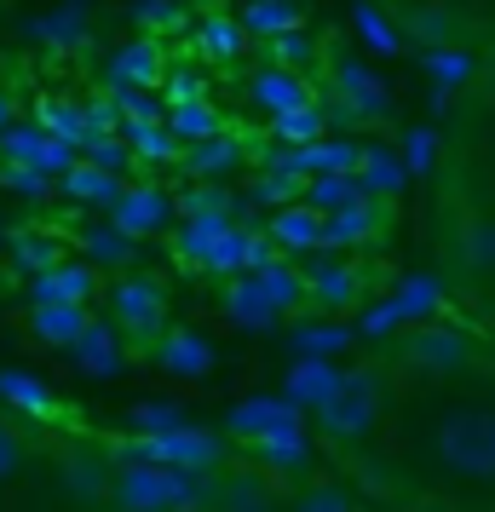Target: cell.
<instances>
[{"mask_svg": "<svg viewBox=\"0 0 495 512\" xmlns=\"http://www.w3.org/2000/svg\"><path fill=\"white\" fill-rule=\"evenodd\" d=\"M0 397H6L12 409H24V415H52V403H58V397H52L35 374H24V369L0 374Z\"/></svg>", "mask_w": 495, "mask_h": 512, "instance_id": "cell-28", "label": "cell"}, {"mask_svg": "<svg viewBox=\"0 0 495 512\" xmlns=\"http://www.w3.org/2000/svg\"><path fill=\"white\" fill-rule=\"evenodd\" d=\"M202 478L167 461H127L110 478V507L116 512H202Z\"/></svg>", "mask_w": 495, "mask_h": 512, "instance_id": "cell-2", "label": "cell"}, {"mask_svg": "<svg viewBox=\"0 0 495 512\" xmlns=\"http://www.w3.org/2000/svg\"><path fill=\"white\" fill-rule=\"evenodd\" d=\"M306 305V277H294L283 265H254V271H236L225 288V311L242 328H271L283 323L288 311Z\"/></svg>", "mask_w": 495, "mask_h": 512, "instance_id": "cell-3", "label": "cell"}, {"mask_svg": "<svg viewBox=\"0 0 495 512\" xmlns=\"http://www.w3.org/2000/svg\"><path fill=\"white\" fill-rule=\"evenodd\" d=\"M242 24H248V35H288V29H300V6L294 0H254L242 12Z\"/></svg>", "mask_w": 495, "mask_h": 512, "instance_id": "cell-33", "label": "cell"}, {"mask_svg": "<svg viewBox=\"0 0 495 512\" xmlns=\"http://www.w3.org/2000/svg\"><path fill=\"white\" fill-rule=\"evenodd\" d=\"M432 461L455 484H495V403H455L432 426Z\"/></svg>", "mask_w": 495, "mask_h": 512, "instance_id": "cell-1", "label": "cell"}, {"mask_svg": "<svg viewBox=\"0 0 495 512\" xmlns=\"http://www.w3.org/2000/svg\"><path fill=\"white\" fill-rule=\"evenodd\" d=\"M173 139H208V133H225V121H219V110H213L208 98H190V104H173V127H167Z\"/></svg>", "mask_w": 495, "mask_h": 512, "instance_id": "cell-31", "label": "cell"}, {"mask_svg": "<svg viewBox=\"0 0 495 512\" xmlns=\"http://www.w3.org/2000/svg\"><path fill=\"white\" fill-rule=\"evenodd\" d=\"M380 409H386V392H380V374L375 369H346L334 380V392L317 403V426L329 432V438L352 443L363 432H375Z\"/></svg>", "mask_w": 495, "mask_h": 512, "instance_id": "cell-6", "label": "cell"}, {"mask_svg": "<svg viewBox=\"0 0 495 512\" xmlns=\"http://www.w3.org/2000/svg\"><path fill=\"white\" fill-rule=\"evenodd\" d=\"M398 323H403V317H398V305H375V311L363 317V340H380L386 328H398Z\"/></svg>", "mask_w": 495, "mask_h": 512, "instance_id": "cell-49", "label": "cell"}, {"mask_svg": "<svg viewBox=\"0 0 495 512\" xmlns=\"http://www.w3.org/2000/svg\"><path fill=\"white\" fill-rule=\"evenodd\" d=\"M265 58H271V64H288V70H306V64H317V41H306L300 29L265 35Z\"/></svg>", "mask_w": 495, "mask_h": 512, "instance_id": "cell-36", "label": "cell"}, {"mask_svg": "<svg viewBox=\"0 0 495 512\" xmlns=\"http://www.w3.org/2000/svg\"><path fill=\"white\" fill-rule=\"evenodd\" d=\"M179 213H190V219H231V202H225V190H190L179 202Z\"/></svg>", "mask_w": 495, "mask_h": 512, "instance_id": "cell-45", "label": "cell"}, {"mask_svg": "<svg viewBox=\"0 0 495 512\" xmlns=\"http://www.w3.org/2000/svg\"><path fill=\"white\" fill-rule=\"evenodd\" d=\"M87 305H70V300H35L29 305V334L41 340V346H52V351H70L75 346V334L87 328Z\"/></svg>", "mask_w": 495, "mask_h": 512, "instance_id": "cell-16", "label": "cell"}, {"mask_svg": "<svg viewBox=\"0 0 495 512\" xmlns=\"http://www.w3.org/2000/svg\"><path fill=\"white\" fill-rule=\"evenodd\" d=\"M271 242L288 248V254H306V248H323V213L311 208L306 196L300 202H283L271 213Z\"/></svg>", "mask_w": 495, "mask_h": 512, "instance_id": "cell-18", "label": "cell"}, {"mask_svg": "<svg viewBox=\"0 0 495 512\" xmlns=\"http://www.w3.org/2000/svg\"><path fill=\"white\" fill-rule=\"evenodd\" d=\"M288 512H357V501L340 484H306L300 495H294Z\"/></svg>", "mask_w": 495, "mask_h": 512, "instance_id": "cell-38", "label": "cell"}, {"mask_svg": "<svg viewBox=\"0 0 495 512\" xmlns=\"http://www.w3.org/2000/svg\"><path fill=\"white\" fill-rule=\"evenodd\" d=\"M0 185L18 190V196H47L52 179L41 173V167H29V162H6V156H0Z\"/></svg>", "mask_w": 495, "mask_h": 512, "instance_id": "cell-43", "label": "cell"}, {"mask_svg": "<svg viewBox=\"0 0 495 512\" xmlns=\"http://www.w3.org/2000/svg\"><path fill=\"white\" fill-rule=\"evenodd\" d=\"M231 167H242V144H236L231 133H208V139H196V150L185 156L190 179H225Z\"/></svg>", "mask_w": 495, "mask_h": 512, "instance_id": "cell-22", "label": "cell"}, {"mask_svg": "<svg viewBox=\"0 0 495 512\" xmlns=\"http://www.w3.org/2000/svg\"><path fill=\"white\" fill-rule=\"evenodd\" d=\"M432 150H438V139H432L426 127H415L409 144H403V173H426V167H432Z\"/></svg>", "mask_w": 495, "mask_h": 512, "instance_id": "cell-48", "label": "cell"}, {"mask_svg": "<svg viewBox=\"0 0 495 512\" xmlns=\"http://www.w3.org/2000/svg\"><path fill=\"white\" fill-rule=\"evenodd\" d=\"M248 24L242 18H225V12H213L208 24H202V52H208L213 64H231V58H242L248 52Z\"/></svg>", "mask_w": 495, "mask_h": 512, "instance_id": "cell-24", "label": "cell"}, {"mask_svg": "<svg viewBox=\"0 0 495 512\" xmlns=\"http://www.w3.org/2000/svg\"><path fill=\"white\" fill-rule=\"evenodd\" d=\"M81 254H87V265H127L133 259V236H121L104 219V225H93V231L81 236Z\"/></svg>", "mask_w": 495, "mask_h": 512, "instance_id": "cell-32", "label": "cell"}, {"mask_svg": "<svg viewBox=\"0 0 495 512\" xmlns=\"http://www.w3.org/2000/svg\"><path fill=\"white\" fill-rule=\"evenodd\" d=\"M6 248H12V259H18L24 271H52V265L64 259V242H58L52 231H35V225L6 231Z\"/></svg>", "mask_w": 495, "mask_h": 512, "instance_id": "cell-23", "label": "cell"}, {"mask_svg": "<svg viewBox=\"0 0 495 512\" xmlns=\"http://www.w3.org/2000/svg\"><path fill=\"white\" fill-rule=\"evenodd\" d=\"M386 213H392V202L363 190L357 202H346V208L323 213V248H357V242L380 236V231H386Z\"/></svg>", "mask_w": 495, "mask_h": 512, "instance_id": "cell-11", "label": "cell"}, {"mask_svg": "<svg viewBox=\"0 0 495 512\" xmlns=\"http://www.w3.org/2000/svg\"><path fill=\"white\" fill-rule=\"evenodd\" d=\"M334 380H340V374H334L329 363H323V357H300V369L288 374V397L317 409V403H323V397L334 392Z\"/></svg>", "mask_w": 495, "mask_h": 512, "instance_id": "cell-29", "label": "cell"}, {"mask_svg": "<svg viewBox=\"0 0 495 512\" xmlns=\"http://www.w3.org/2000/svg\"><path fill=\"white\" fill-rule=\"evenodd\" d=\"M127 139H133V150H139V156H150V162L179 156V139H173V133H162L156 121H133V127H127Z\"/></svg>", "mask_w": 495, "mask_h": 512, "instance_id": "cell-40", "label": "cell"}, {"mask_svg": "<svg viewBox=\"0 0 495 512\" xmlns=\"http://www.w3.org/2000/svg\"><path fill=\"white\" fill-rule=\"evenodd\" d=\"M110 323H116V334L133 351H150L162 340V328L173 323L167 317V288L156 277H144V271L116 277L110 282Z\"/></svg>", "mask_w": 495, "mask_h": 512, "instance_id": "cell-5", "label": "cell"}, {"mask_svg": "<svg viewBox=\"0 0 495 512\" xmlns=\"http://www.w3.org/2000/svg\"><path fill=\"white\" fill-rule=\"evenodd\" d=\"M248 98H254V110L265 116H288V110H300V104H317V87H311L306 70H288V64H271L265 58L254 81H248Z\"/></svg>", "mask_w": 495, "mask_h": 512, "instance_id": "cell-9", "label": "cell"}, {"mask_svg": "<svg viewBox=\"0 0 495 512\" xmlns=\"http://www.w3.org/2000/svg\"><path fill=\"white\" fill-rule=\"evenodd\" d=\"M398 363L409 374H426V380H455V374H472L478 340L461 334L455 323H415L398 334Z\"/></svg>", "mask_w": 495, "mask_h": 512, "instance_id": "cell-4", "label": "cell"}, {"mask_svg": "<svg viewBox=\"0 0 495 512\" xmlns=\"http://www.w3.org/2000/svg\"><path fill=\"white\" fill-rule=\"evenodd\" d=\"M121 81V87H127V81H133V87H156V81H162V47H156V41H139V47H127L116 58V70H110Z\"/></svg>", "mask_w": 495, "mask_h": 512, "instance_id": "cell-30", "label": "cell"}, {"mask_svg": "<svg viewBox=\"0 0 495 512\" xmlns=\"http://www.w3.org/2000/svg\"><path fill=\"white\" fill-rule=\"evenodd\" d=\"M6 121H12V104H6V93H0V127H6Z\"/></svg>", "mask_w": 495, "mask_h": 512, "instance_id": "cell-51", "label": "cell"}, {"mask_svg": "<svg viewBox=\"0 0 495 512\" xmlns=\"http://www.w3.org/2000/svg\"><path fill=\"white\" fill-rule=\"evenodd\" d=\"M403 29H409L415 41H426V47H455V18H449V12H409Z\"/></svg>", "mask_w": 495, "mask_h": 512, "instance_id": "cell-39", "label": "cell"}, {"mask_svg": "<svg viewBox=\"0 0 495 512\" xmlns=\"http://www.w3.org/2000/svg\"><path fill=\"white\" fill-rule=\"evenodd\" d=\"M0 248H6V225H0Z\"/></svg>", "mask_w": 495, "mask_h": 512, "instance_id": "cell-52", "label": "cell"}, {"mask_svg": "<svg viewBox=\"0 0 495 512\" xmlns=\"http://www.w3.org/2000/svg\"><path fill=\"white\" fill-rule=\"evenodd\" d=\"M363 294V271L357 265H323L306 277V300H317V311H352Z\"/></svg>", "mask_w": 495, "mask_h": 512, "instance_id": "cell-20", "label": "cell"}, {"mask_svg": "<svg viewBox=\"0 0 495 512\" xmlns=\"http://www.w3.org/2000/svg\"><path fill=\"white\" fill-rule=\"evenodd\" d=\"M283 507V484L271 466H225L208 489H202V512H277Z\"/></svg>", "mask_w": 495, "mask_h": 512, "instance_id": "cell-7", "label": "cell"}, {"mask_svg": "<svg viewBox=\"0 0 495 512\" xmlns=\"http://www.w3.org/2000/svg\"><path fill=\"white\" fill-rule=\"evenodd\" d=\"M167 219H173V196L156 185H121V196L110 202V225L121 236H133V242L167 231Z\"/></svg>", "mask_w": 495, "mask_h": 512, "instance_id": "cell-10", "label": "cell"}, {"mask_svg": "<svg viewBox=\"0 0 495 512\" xmlns=\"http://www.w3.org/2000/svg\"><path fill=\"white\" fill-rule=\"evenodd\" d=\"M426 70L438 75L444 87H461V81L472 75V58L467 52H455V47H426Z\"/></svg>", "mask_w": 495, "mask_h": 512, "instance_id": "cell-44", "label": "cell"}, {"mask_svg": "<svg viewBox=\"0 0 495 512\" xmlns=\"http://www.w3.org/2000/svg\"><path fill=\"white\" fill-rule=\"evenodd\" d=\"M357 29L369 35V47H375V52H398V35L386 29V18H380L375 6H357Z\"/></svg>", "mask_w": 495, "mask_h": 512, "instance_id": "cell-46", "label": "cell"}, {"mask_svg": "<svg viewBox=\"0 0 495 512\" xmlns=\"http://www.w3.org/2000/svg\"><path fill=\"white\" fill-rule=\"evenodd\" d=\"M156 363H162L167 374H179V380H208L213 374V346L196 334V328H162V340H156Z\"/></svg>", "mask_w": 495, "mask_h": 512, "instance_id": "cell-15", "label": "cell"}, {"mask_svg": "<svg viewBox=\"0 0 495 512\" xmlns=\"http://www.w3.org/2000/svg\"><path fill=\"white\" fill-rule=\"evenodd\" d=\"M271 133L283 144H317L329 133V110H323V104H300V110H288V116H271Z\"/></svg>", "mask_w": 495, "mask_h": 512, "instance_id": "cell-26", "label": "cell"}, {"mask_svg": "<svg viewBox=\"0 0 495 512\" xmlns=\"http://www.w3.org/2000/svg\"><path fill=\"white\" fill-rule=\"evenodd\" d=\"M127 426H133L139 438H156V432H173V426H185V409H179V403H162V397H144V403H133Z\"/></svg>", "mask_w": 495, "mask_h": 512, "instance_id": "cell-35", "label": "cell"}, {"mask_svg": "<svg viewBox=\"0 0 495 512\" xmlns=\"http://www.w3.org/2000/svg\"><path fill=\"white\" fill-rule=\"evenodd\" d=\"M357 179H363L369 196H392V190L403 185V162H392L386 150H363V156H357Z\"/></svg>", "mask_w": 495, "mask_h": 512, "instance_id": "cell-34", "label": "cell"}, {"mask_svg": "<svg viewBox=\"0 0 495 512\" xmlns=\"http://www.w3.org/2000/svg\"><path fill=\"white\" fill-rule=\"evenodd\" d=\"M133 461H167V466H185L196 478H208L225 466V443L202 432V426H173V432H156V438H133Z\"/></svg>", "mask_w": 495, "mask_h": 512, "instance_id": "cell-8", "label": "cell"}, {"mask_svg": "<svg viewBox=\"0 0 495 512\" xmlns=\"http://www.w3.org/2000/svg\"><path fill=\"white\" fill-rule=\"evenodd\" d=\"M75 363H81V374H93V380H110V374H121V363H127V340L116 334V323L110 317H87V328L75 334Z\"/></svg>", "mask_w": 495, "mask_h": 512, "instance_id": "cell-14", "label": "cell"}, {"mask_svg": "<svg viewBox=\"0 0 495 512\" xmlns=\"http://www.w3.org/2000/svg\"><path fill=\"white\" fill-rule=\"evenodd\" d=\"M87 162H98V167H121V162H127V150H121V144H93V156H87Z\"/></svg>", "mask_w": 495, "mask_h": 512, "instance_id": "cell-50", "label": "cell"}, {"mask_svg": "<svg viewBox=\"0 0 495 512\" xmlns=\"http://www.w3.org/2000/svg\"><path fill=\"white\" fill-rule=\"evenodd\" d=\"M329 87L340 93L346 116H369V121H380L386 110H392V98H386V87H380V75H375V70H363L357 58H334Z\"/></svg>", "mask_w": 495, "mask_h": 512, "instance_id": "cell-13", "label": "cell"}, {"mask_svg": "<svg viewBox=\"0 0 495 512\" xmlns=\"http://www.w3.org/2000/svg\"><path fill=\"white\" fill-rule=\"evenodd\" d=\"M357 196H363L357 167H346V173H311V179H306V202H311L317 213L346 208V202H357Z\"/></svg>", "mask_w": 495, "mask_h": 512, "instance_id": "cell-25", "label": "cell"}, {"mask_svg": "<svg viewBox=\"0 0 495 512\" xmlns=\"http://www.w3.org/2000/svg\"><path fill=\"white\" fill-rule=\"evenodd\" d=\"M81 29H87V6H70V12L47 18V24H41V35H47V41H81Z\"/></svg>", "mask_w": 495, "mask_h": 512, "instance_id": "cell-47", "label": "cell"}, {"mask_svg": "<svg viewBox=\"0 0 495 512\" xmlns=\"http://www.w3.org/2000/svg\"><path fill=\"white\" fill-rule=\"evenodd\" d=\"M93 294H98V271H93V265H75V259H58L52 271H35L29 305H35V300H70V305H93Z\"/></svg>", "mask_w": 495, "mask_h": 512, "instance_id": "cell-17", "label": "cell"}, {"mask_svg": "<svg viewBox=\"0 0 495 512\" xmlns=\"http://www.w3.org/2000/svg\"><path fill=\"white\" fill-rule=\"evenodd\" d=\"M24 461H29V438L6 415H0V484H6V478H18V472H24Z\"/></svg>", "mask_w": 495, "mask_h": 512, "instance_id": "cell-42", "label": "cell"}, {"mask_svg": "<svg viewBox=\"0 0 495 512\" xmlns=\"http://www.w3.org/2000/svg\"><path fill=\"white\" fill-rule=\"evenodd\" d=\"M277 432H300V403L294 397H248L231 409V438L236 443H260V438H277Z\"/></svg>", "mask_w": 495, "mask_h": 512, "instance_id": "cell-12", "label": "cell"}, {"mask_svg": "<svg viewBox=\"0 0 495 512\" xmlns=\"http://www.w3.org/2000/svg\"><path fill=\"white\" fill-rule=\"evenodd\" d=\"M248 449H254V461L271 466V472H300V466L311 461L306 432H277V438H260V443H248Z\"/></svg>", "mask_w": 495, "mask_h": 512, "instance_id": "cell-27", "label": "cell"}, {"mask_svg": "<svg viewBox=\"0 0 495 512\" xmlns=\"http://www.w3.org/2000/svg\"><path fill=\"white\" fill-rule=\"evenodd\" d=\"M58 185H64L70 202H87V208H110L121 196V179L98 162H70V173H58Z\"/></svg>", "mask_w": 495, "mask_h": 512, "instance_id": "cell-21", "label": "cell"}, {"mask_svg": "<svg viewBox=\"0 0 495 512\" xmlns=\"http://www.w3.org/2000/svg\"><path fill=\"white\" fill-rule=\"evenodd\" d=\"M110 461L93 455V449H70L64 455V495H75L81 507H93V501H110Z\"/></svg>", "mask_w": 495, "mask_h": 512, "instance_id": "cell-19", "label": "cell"}, {"mask_svg": "<svg viewBox=\"0 0 495 512\" xmlns=\"http://www.w3.org/2000/svg\"><path fill=\"white\" fill-rule=\"evenodd\" d=\"M467 265L478 277H495V219H472L467 231Z\"/></svg>", "mask_w": 495, "mask_h": 512, "instance_id": "cell-41", "label": "cell"}, {"mask_svg": "<svg viewBox=\"0 0 495 512\" xmlns=\"http://www.w3.org/2000/svg\"><path fill=\"white\" fill-rule=\"evenodd\" d=\"M392 305H398V317H403V323H415V317H432V311L444 305V294H438V282H432V277H415V282H409V288H403V294H398Z\"/></svg>", "mask_w": 495, "mask_h": 512, "instance_id": "cell-37", "label": "cell"}]
</instances>
